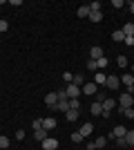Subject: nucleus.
<instances>
[{
  "mask_svg": "<svg viewBox=\"0 0 134 150\" xmlns=\"http://www.w3.org/2000/svg\"><path fill=\"white\" fill-rule=\"evenodd\" d=\"M134 105V96L132 94H121V99H119V108H121V110H125V108H132Z\"/></svg>",
  "mask_w": 134,
  "mask_h": 150,
  "instance_id": "f257e3e1",
  "label": "nucleus"
},
{
  "mask_svg": "<svg viewBox=\"0 0 134 150\" xmlns=\"http://www.w3.org/2000/svg\"><path fill=\"white\" fill-rule=\"evenodd\" d=\"M128 134V128L125 125H116L114 130L109 132V139H121V137H125Z\"/></svg>",
  "mask_w": 134,
  "mask_h": 150,
  "instance_id": "f03ea898",
  "label": "nucleus"
},
{
  "mask_svg": "<svg viewBox=\"0 0 134 150\" xmlns=\"http://www.w3.org/2000/svg\"><path fill=\"white\" fill-rule=\"evenodd\" d=\"M40 146H43V150H58V139L47 137L45 141H40Z\"/></svg>",
  "mask_w": 134,
  "mask_h": 150,
  "instance_id": "7ed1b4c3",
  "label": "nucleus"
},
{
  "mask_svg": "<svg viewBox=\"0 0 134 150\" xmlns=\"http://www.w3.org/2000/svg\"><path fill=\"white\" fill-rule=\"evenodd\" d=\"M65 92H67V99H78V96H81V88H76L74 83H69V85L65 88Z\"/></svg>",
  "mask_w": 134,
  "mask_h": 150,
  "instance_id": "20e7f679",
  "label": "nucleus"
},
{
  "mask_svg": "<svg viewBox=\"0 0 134 150\" xmlns=\"http://www.w3.org/2000/svg\"><path fill=\"white\" fill-rule=\"evenodd\" d=\"M96 90H98V85H96V83L92 81V83H85L83 88H81V92H83V94H89V96H94V94H96Z\"/></svg>",
  "mask_w": 134,
  "mask_h": 150,
  "instance_id": "39448f33",
  "label": "nucleus"
},
{
  "mask_svg": "<svg viewBox=\"0 0 134 150\" xmlns=\"http://www.w3.org/2000/svg\"><path fill=\"white\" fill-rule=\"evenodd\" d=\"M119 85H121V79H119V76H107L105 88H109V90H119Z\"/></svg>",
  "mask_w": 134,
  "mask_h": 150,
  "instance_id": "423d86ee",
  "label": "nucleus"
},
{
  "mask_svg": "<svg viewBox=\"0 0 134 150\" xmlns=\"http://www.w3.org/2000/svg\"><path fill=\"white\" fill-rule=\"evenodd\" d=\"M89 56H92V61H98V58H103V56H105V54H103V47L94 45V47L89 50Z\"/></svg>",
  "mask_w": 134,
  "mask_h": 150,
  "instance_id": "0eeeda50",
  "label": "nucleus"
},
{
  "mask_svg": "<svg viewBox=\"0 0 134 150\" xmlns=\"http://www.w3.org/2000/svg\"><path fill=\"white\" fill-rule=\"evenodd\" d=\"M101 105H103V112H112V110L116 108V101L114 99H103Z\"/></svg>",
  "mask_w": 134,
  "mask_h": 150,
  "instance_id": "6e6552de",
  "label": "nucleus"
},
{
  "mask_svg": "<svg viewBox=\"0 0 134 150\" xmlns=\"http://www.w3.org/2000/svg\"><path fill=\"white\" fill-rule=\"evenodd\" d=\"M45 103H47L49 108H56V103H58V94H56V92H49L47 96H45Z\"/></svg>",
  "mask_w": 134,
  "mask_h": 150,
  "instance_id": "1a4fd4ad",
  "label": "nucleus"
},
{
  "mask_svg": "<svg viewBox=\"0 0 134 150\" xmlns=\"http://www.w3.org/2000/svg\"><path fill=\"white\" fill-rule=\"evenodd\" d=\"M78 132L83 134V139H85V137H89V134L94 132V123H83V125H81V130H78Z\"/></svg>",
  "mask_w": 134,
  "mask_h": 150,
  "instance_id": "9d476101",
  "label": "nucleus"
},
{
  "mask_svg": "<svg viewBox=\"0 0 134 150\" xmlns=\"http://www.w3.org/2000/svg\"><path fill=\"white\" fill-rule=\"evenodd\" d=\"M89 112H92V114H96V117H103V105L98 103V101H94V103L89 105Z\"/></svg>",
  "mask_w": 134,
  "mask_h": 150,
  "instance_id": "9b49d317",
  "label": "nucleus"
},
{
  "mask_svg": "<svg viewBox=\"0 0 134 150\" xmlns=\"http://www.w3.org/2000/svg\"><path fill=\"white\" fill-rule=\"evenodd\" d=\"M43 128H45L47 132L54 130V128H56V119H54V117H47V119H43Z\"/></svg>",
  "mask_w": 134,
  "mask_h": 150,
  "instance_id": "f8f14e48",
  "label": "nucleus"
},
{
  "mask_svg": "<svg viewBox=\"0 0 134 150\" xmlns=\"http://www.w3.org/2000/svg\"><path fill=\"white\" fill-rule=\"evenodd\" d=\"M76 16H78V18H89V5H83V7H78Z\"/></svg>",
  "mask_w": 134,
  "mask_h": 150,
  "instance_id": "ddd939ff",
  "label": "nucleus"
},
{
  "mask_svg": "<svg viewBox=\"0 0 134 150\" xmlns=\"http://www.w3.org/2000/svg\"><path fill=\"white\" fill-rule=\"evenodd\" d=\"M105 81H107V76L103 74V72H96L94 74V83L96 85H105Z\"/></svg>",
  "mask_w": 134,
  "mask_h": 150,
  "instance_id": "4468645a",
  "label": "nucleus"
},
{
  "mask_svg": "<svg viewBox=\"0 0 134 150\" xmlns=\"http://www.w3.org/2000/svg\"><path fill=\"white\" fill-rule=\"evenodd\" d=\"M34 139H36V141H45V139H47V130H45V128L36 130V132H34Z\"/></svg>",
  "mask_w": 134,
  "mask_h": 150,
  "instance_id": "2eb2a0df",
  "label": "nucleus"
},
{
  "mask_svg": "<svg viewBox=\"0 0 134 150\" xmlns=\"http://www.w3.org/2000/svg\"><path fill=\"white\" fill-rule=\"evenodd\" d=\"M54 110H58V112H67V110H69V101H58Z\"/></svg>",
  "mask_w": 134,
  "mask_h": 150,
  "instance_id": "dca6fc26",
  "label": "nucleus"
},
{
  "mask_svg": "<svg viewBox=\"0 0 134 150\" xmlns=\"http://www.w3.org/2000/svg\"><path fill=\"white\" fill-rule=\"evenodd\" d=\"M72 83H74L76 88H83V85H85V76L83 74H74V81H72Z\"/></svg>",
  "mask_w": 134,
  "mask_h": 150,
  "instance_id": "f3484780",
  "label": "nucleus"
},
{
  "mask_svg": "<svg viewBox=\"0 0 134 150\" xmlns=\"http://www.w3.org/2000/svg\"><path fill=\"white\" fill-rule=\"evenodd\" d=\"M121 31H123V34H125V36H134V25H132V23H125Z\"/></svg>",
  "mask_w": 134,
  "mask_h": 150,
  "instance_id": "a211bd4d",
  "label": "nucleus"
},
{
  "mask_svg": "<svg viewBox=\"0 0 134 150\" xmlns=\"http://www.w3.org/2000/svg\"><path fill=\"white\" fill-rule=\"evenodd\" d=\"M89 20H92V23H101V20H103V13L101 11H89Z\"/></svg>",
  "mask_w": 134,
  "mask_h": 150,
  "instance_id": "6ab92c4d",
  "label": "nucleus"
},
{
  "mask_svg": "<svg viewBox=\"0 0 134 150\" xmlns=\"http://www.w3.org/2000/svg\"><path fill=\"white\" fill-rule=\"evenodd\" d=\"M78 114H81V110H67V114H65V117H67V121H76Z\"/></svg>",
  "mask_w": 134,
  "mask_h": 150,
  "instance_id": "aec40b11",
  "label": "nucleus"
},
{
  "mask_svg": "<svg viewBox=\"0 0 134 150\" xmlns=\"http://www.w3.org/2000/svg\"><path fill=\"white\" fill-rule=\"evenodd\" d=\"M112 40H116V43H123V40H125V34H123L121 29L114 31V34H112Z\"/></svg>",
  "mask_w": 134,
  "mask_h": 150,
  "instance_id": "412c9836",
  "label": "nucleus"
},
{
  "mask_svg": "<svg viewBox=\"0 0 134 150\" xmlns=\"http://www.w3.org/2000/svg\"><path fill=\"white\" fill-rule=\"evenodd\" d=\"M125 141H128V148H132V146H134V130H128V134H125Z\"/></svg>",
  "mask_w": 134,
  "mask_h": 150,
  "instance_id": "4be33fe9",
  "label": "nucleus"
},
{
  "mask_svg": "<svg viewBox=\"0 0 134 150\" xmlns=\"http://www.w3.org/2000/svg\"><path fill=\"white\" fill-rule=\"evenodd\" d=\"M94 146H96V148H105V146H107V137H98L94 141Z\"/></svg>",
  "mask_w": 134,
  "mask_h": 150,
  "instance_id": "5701e85b",
  "label": "nucleus"
},
{
  "mask_svg": "<svg viewBox=\"0 0 134 150\" xmlns=\"http://www.w3.org/2000/svg\"><path fill=\"white\" fill-rule=\"evenodd\" d=\"M87 69L96 74V72H98V65H96V61H92V58H89V61H87Z\"/></svg>",
  "mask_w": 134,
  "mask_h": 150,
  "instance_id": "b1692460",
  "label": "nucleus"
},
{
  "mask_svg": "<svg viewBox=\"0 0 134 150\" xmlns=\"http://www.w3.org/2000/svg\"><path fill=\"white\" fill-rule=\"evenodd\" d=\"M69 110H81V101L78 99H69Z\"/></svg>",
  "mask_w": 134,
  "mask_h": 150,
  "instance_id": "393cba45",
  "label": "nucleus"
},
{
  "mask_svg": "<svg viewBox=\"0 0 134 150\" xmlns=\"http://www.w3.org/2000/svg\"><path fill=\"white\" fill-rule=\"evenodd\" d=\"M121 114H125L128 119H134V108H125V110H121Z\"/></svg>",
  "mask_w": 134,
  "mask_h": 150,
  "instance_id": "a878e982",
  "label": "nucleus"
},
{
  "mask_svg": "<svg viewBox=\"0 0 134 150\" xmlns=\"http://www.w3.org/2000/svg\"><path fill=\"white\" fill-rule=\"evenodd\" d=\"M72 141H74V144H81V141H83V134H81V132H72Z\"/></svg>",
  "mask_w": 134,
  "mask_h": 150,
  "instance_id": "bb28decb",
  "label": "nucleus"
},
{
  "mask_svg": "<svg viewBox=\"0 0 134 150\" xmlns=\"http://www.w3.org/2000/svg\"><path fill=\"white\" fill-rule=\"evenodd\" d=\"M101 2H98V0H94V2H92V5H89V11H101Z\"/></svg>",
  "mask_w": 134,
  "mask_h": 150,
  "instance_id": "cd10ccee",
  "label": "nucleus"
},
{
  "mask_svg": "<svg viewBox=\"0 0 134 150\" xmlns=\"http://www.w3.org/2000/svg\"><path fill=\"white\" fill-rule=\"evenodd\" d=\"M96 65H98V69H105V67H107V58H105V56L98 58V61H96Z\"/></svg>",
  "mask_w": 134,
  "mask_h": 150,
  "instance_id": "c85d7f7f",
  "label": "nucleus"
},
{
  "mask_svg": "<svg viewBox=\"0 0 134 150\" xmlns=\"http://www.w3.org/2000/svg\"><path fill=\"white\" fill-rule=\"evenodd\" d=\"M116 63H119V67H128V56H119Z\"/></svg>",
  "mask_w": 134,
  "mask_h": 150,
  "instance_id": "c756f323",
  "label": "nucleus"
},
{
  "mask_svg": "<svg viewBox=\"0 0 134 150\" xmlns=\"http://www.w3.org/2000/svg\"><path fill=\"white\" fill-rule=\"evenodd\" d=\"M0 148H9V139L5 134H0Z\"/></svg>",
  "mask_w": 134,
  "mask_h": 150,
  "instance_id": "7c9ffc66",
  "label": "nucleus"
},
{
  "mask_svg": "<svg viewBox=\"0 0 134 150\" xmlns=\"http://www.w3.org/2000/svg\"><path fill=\"white\" fill-rule=\"evenodd\" d=\"M116 146H119V148H128V141H125V137L116 139Z\"/></svg>",
  "mask_w": 134,
  "mask_h": 150,
  "instance_id": "2f4dec72",
  "label": "nucleus"
},
{
  "mask_svg": "<svg viewBox=\"0 0 134 150\" xmlns=\"http://www.w3.org/2000/svg\"><path fill=\"white\" fill-rule=\"evenodd\" d=\"M63 79H65V83L69 85V83L74 81V74H69V72H65V74H63Z\"/></svg>",
  "mask_w": 134,
  "mask_h": 150,
  "instance_id": "473e14b6",
  "label": "nucleus"
},
{
  "mask_svg": "<svg viewBox=\"0 0 134 150\" xmlns=\"http://www.w3.org/2000/svg\"><path fill=\"white\" fill-rule=\"evenodd\" d=\"M43 128V119H34V130H40Z\"/></svg>",
  "mask_w": 134,
  "mask_h": 150,
  "instance_id": "72a5a7b5",
  "label": "nucleus"
},
{
  "mask_svg": "<svg viewBox=\"0 0 134 150\" xmlns=\"http://www.w3.org/2000/svg\"><path fill=\"white\" fill-rule=\"evenodd\" d=\"M9 29V23H7V20H0V31H7Z\"/></svg>",
  "mask_w": 134,
  "mask_h": 150,
  "instance_id": "f704fd0d",
  "label": "nucleus"
},
{
  "mask_svg": "<svg viewBox=\"0 0 134 150\" xmlns=\"http://www.w3.org/2000/svg\"><path fill=\"white\" fill-rule=\"evenodd\" d=\"M123 43H125V45H130V47H132V45H134V36H125V40H123Z\"/></svg>",
  "mask_w": 134,
  "mask_h": 150,
  "instance_id": "c9c22d12",
  "label": "nucleus"
},
{
  "mask_svg": "<svg viewBox=\"0 0 134 150\" xmlns=\"http://www.w3.org/2000/svg\"><path fill=\"white\" fill-rule=\"evenodd\" d=\"M112 7H116V9H121V7H123V0H112Z\"/></svg>",
  "mask_w": 134,
  "mask_h": 150,
  "instance_id": "e433bc0d",
  "label": "nucleus"
},
{
  "mask_svg": "<svg viewBox=\"0 0 134 150\" xmlns=\"http://www.w3.org/2000/svg\"><path fill=\"white\" fill-rule=\"evenodd\" d=\"M16 139H18V141H22V139H25V130H18V132H16Z\"/></svg>",
  "mask_w": 134,
  "mask_h": 150,
  "instance_id": "4c0bfd02",
  "label": "nucleus"
},
{
  "mask_svg": "<svg viewBox=\"0 0 134 150\" xmlns=\"http://www.w3.org/2000/svg\"><path fill=\"white\" fill-rule=\"evenodd\" d=\"M130 11H132V13H134V2H130Z\"/></svg>",
  "mask_w": 134,
  "mask_h": 150,
  "instance_id": "58836bf2",
  "label": "nucleus"
},
{
  "mask_svg": "<svg viewBox=\"0 0 134 150\" xmlns=\"http://www.w3.org/2000/svg\"><path fill=\"white\" fill-rule=\"evenodd\" d=\"M132 72H134V65H132Z\"/></svg>",
  "mask_w": 134,
  "mask_h": 150,
  "instance_id": "ea45409f",
  "label": "nucleus"
},
{
  "mask_svg": "<svg viewBox=\"0 0 134 150\" xmlns=\"http://www.w3.org/2000/svg\"><path fill=\"white\" fill-rule=\"evenodd\" d=\"M132 88H134V85H132Z\"/></svg>",
  "mask_w": 134,
  "mask_h": 150,
  "instance_id": "a19ab883",
  "label": "nucleus"
}]
</instances>
